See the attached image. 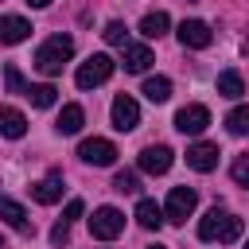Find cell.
<instances>
[{
    "instance_id": "1",
    "label": "cell",
    "mask_w": 249,
    "mask_h": 249,
    "mask_svg": "<svg viewBox=\"0 0 249 249\" xmlns=\"http://www.w3.org/2000/svg\"><path fill=\"white\" fill-rule=\"evenodd\" d=\"M241 230H245V222L237 214H230V210H218V206L198 222V237L202 241H237Z\"/></svg>"
},
{
    "instance_id": "2",
    "label": "cell",
    "mask_w": 249,
    "mask_h": 249,
    "mask_svg": "<svg viewBox=\"0 0 249 249\" xmlns=\"http://www.w3.org/2000/svg\"><path fill=\"white\" fill-rule=\"evenodd\" d=\"M70 54H74V39H70V35H51V39L35 51V66H39L47 78H54V74H62V66L70 62Z\"/></svg>"
},
{
    "instance_id": "3",
    "label": "cell",
    "mask_w": 249,
    "mask_h": 249,
    "mask_svg": "<svg viewBox=\"0 0 249 249\" xmlns=\"http://www.w3.org/2000/svg\"><path fill=\"white\" fill-rule=\"evenodd\" d=\"M113 70H117V62H113L109 54H89V58L78 66L74 82H78V89H93V86L109 82V78H113Z\"/></svg>"
},
{
    "instance_id": "4",
    "label": "cell",
    "mask_w": 249,
    "mask_h": 249,
    "mask_svg": "<svg viewBox=\"0 0 249 249\" xmlns=\"http://www.w3.org/2000/svg\"><path fill=\"white\" fill-rule=\"evenodd\" d=\"M195 206H198L195 187H171V195H167V202H163V222L183 226V222L195 214Z\"/></svg>"
},
{
    "instance_id": "5",
    "label": "cell",
    "mask_w": 249,
    "mask_h": 249,
    "mask_svg": "<svg viewBox=\"0 0 249 249\" xmlns=\"http://www.w3.org/2000/svg\"><path fill=\"white\" fill-rule=\"evenodd\" d=\"M121 230H124V214H121L117 206H97V210H93L89 233H93L97 241H113V237H121Z\"/></svg>"
},
{
    "instance_id": "6",
    "label": "cell",
    "mask_w": 249,
    "mask_h": 249,
    "mask_svg": "<svg viewBox=\"0 0 249 249\" xmlns=\"http://www.w3.org/2000/svg\"><path fill=\"white\" fill-rule=\"evenodd\" d=\"M78 156L86 163H93V167H113L117 163V144L113 140H101V136H89V140H82Z\"/></svg>"
},
{
    "instance_id": "7",
    "label": "cell",
    "mask_w": 249,
    "mask_h": 249,
    "mask_svg": "<svg viewBox=\"0 0 249 249\" xmlns=\"http://www.w3.org/2000/svg\"><path fill=\"white\" fill-rule=\"evenodd\" d=\"M109 113H113V128H117V132H132V128L140 124V105H136L128 93H117Z\"/></svg>"
},
{
    "instance_id": "8",
    "label": "cell",
    "mask_w": 249,
    "mask_h": 249,
    "mask_svg": "<svg viewBox=\"0 0 249 249\" xmlns=\"http://www.w3.org/2000/svg\"><path fill=\"white\" fill-rule=\"evenodd\" d=\"M206 124H210V109H206V105H183V109L175 113V128H179L183 136H198Z\"/></svg>"
},
{
    "instance_id": "9",
    "label": "cell",
    "mask_w": 249,
    "mask_h": 249,
    "mask_svg": "<svg viewBox=\"0 0 249 249\" xmlns=\"http://www.w3.org/2000/svg\"><path fill=\"white\" fill-rule=\"evenodd\" d=\"M0 222H8L16 233H23V237H31L35 233V226H31V218H27V210L16 202V198H8V195H0Z\"/></svg>"
},
{
    "instance_id": "10",
    "label": "cell",
    "mask_w": 249,
    "mask_h": 249,
    "mask_svg": "<svg viewBox=\"0 0 249 249\" xmlns=\"http://www.w3.org/2000/svg\"><path fill=\"white\" fill-rule=\"evenodd\" d=\"M179 43L191 47V51H202V47L214 43V31H210L202 19H183V23H179Z\"/></svg>"
},
{
    "instance_id": "11",
    "label": "cell",
    "mask_w": 249,
    "mask_h": 249,
    "mask_svg": "<svg viewBox=\"0 0 249 249\" xmlns=\"http://www.w3.org/2000/svg\"><path fill=\"white\" fill-rule=\"evenodd\" d=\"M171 148L167 144H148L144 152H140V171H148V175H163V171H171Z\"/></svg>"
},
{
    "instance_id": "12",
    "label": "cell",
    "mask_w": 249,
    "mask_h": 249,
    "mask_svg": "<svg viewBox=\"0 0 249 249\" xmlns=\"http://www.w3.org/2000/svg\"><path fill=\"white\" fill-rule=\"evenodd\" d=\"M121 66H124V74H144V70L152 66V51H148L144 43H124Z\"/></svg>"
},
{
    "instance_id": "13",
    "label": "cell",
    "mask_w": 249,
    "mask_h": 249,
    "mask_svg": "<svg viewBox=\"0 0 249 249\" xmlns=\"http://www.w3.org/2000/svg\"><path fill=\"white\" fill-rule=\"evenodd\" d=\"M187 163H191L195 171H214V167H218V144H206V140L191 144V148H187Z\"/></svg>"
},
{
    "instance_id": "14",
    "label": "cell",
    "mask_w": 249,
    "mask_h": 249,
    "mask_svg": "<svg viewBox=\"0 0 249 249\" xmlns=\"http://www.w3.org/2000/svg\"><path fill=\"white\" fill-rule=\"evenodd\" d=\"M27 35H31V23H27L23 16H0V43H4V47L23 43Z\"/></svg>"
},
{
    "instance_id": "15",
    "label": "cell",
    "mask_w": 249,
    "mask_h": 249,
    "mask_svg": "<svg viewBox=\"0 0 249 249\" xmlns=\"http://www.w3.org/2000/svg\"><path fill=\"white\" fill-rule=\"evenodd\" d=\"M31 198H35V202H43V206L58 202V198H62V175H58V171H51L47 179L31 183Z\"/></svg>"
},
{
    "instance_id": "16",
    "label": "cell",
    "mask_w": 249,
    "mask_h": 249,
    "mask_svg": "<svg viewBox=\"0 0 249 249\" xmlns=\"http://www.w3.org/2000/svg\"><path fill=\"white\" fill-rule=\"evenodd\" d=\"M23 132H27V117H23L19 109H12V105H0V136L19 140Z\"/></svg>"
},
{
    "instance_id": "17",
    "label": "cell",
    "mask_w": 249,
    "mask_h": 249,
    "mask_svg": "<svg viewBox=\"0 0 249 249\" xmlns=\"http://www.w3.org/2000/svg\"><path fill=\"white\" fill-rule=\"evenodd\" d=\"M167 27H171V16L167 12H148L140 19V35L144 39H160V35H167Z\"/></svg>"
},
{
    "instance_id": "18",
    "label": "cell",
    "mask_w": 249,
    "mask_h": 249,
    "mask_svg": "<svg viewBox=\"0 0 249 249\" xmlns=\"http://www.w3.org/2000/svg\"><path fill=\"white\" fill-rule=\"evenodd\" d=\"M82 121H86V113H82V105H62V113H58V121H54V128H58L62 136H74V132L82 128Z\"/></svg>"
},
{
    "instance_id": "19",
    "label": "cell",
    "mask_w": 249,
    "mask_h": 249,
    "mask_svg": "<svg viewBox=\"0 0 249 249\" xmlns=\"http://www.w3.org/2000/svg\"><path fill=\"white\" fill-rule=\"evenodd\" d=\"M23 97H27L35 109H51V105L58 101V89H54L51 82H43V86H27V89H23Z\"/></svg>"
},
{
    "instance_id": "20",
    "label": "cell",
    "mask_w": 249,
    "mask_h": 249,
    "mask_svg": "<svg viewBox=\"0 0 249 249\" xmlns=\"http://www.w3.org/2000/svg\"><path fill=\"white\" fill-rule=\"evenodd\" d=\"M136 222H140L144 230H160V226H163V210H160L152 198H140V202H136Z\"/></svg>"
},
{
    "instance_id": "21",
    "label": "cell",
    "mask_w": 249,
    "mask_h": 249,
    "mask_svg": "<svg viewBox=\"0 0 249 249\" xmlns=\"http://www.w3.org/2000/svg\"><path fill=\"white\" fill-rule=\"evenodd\" d=\"M140 93H144L152 105H160V101H167V97H171V78H163V74H160V78H148Z\"/></svg>"
},
{
    "instance_id": "22",
    "label": "cell",
    "mask_w": 249,
    "mask_h": 249,
    "mask_svg": "<svg viewBox=\"0 0 249 249\" xmlns=\"http://www.w3.org/2000/svg\"><path fill=\"white\" fill-rule=\"evenodd\" d=\"M218 93H222V97H241V93H245L241 74H237V70H222V74H218Z\"/></svg>"
},
{
    "instance_id": "23",
    "label": "cell",
    "mask_w": 249,
    "mask_h": 249,
    "mask_svg": "<svg viewBox=\"0 0 249 249\" xmlns=\"http://www.w3.org/2000/svg\"><path fill=\"white\" fill-rule=\"evenodd\" d=\"M226 128L233 136H249V105H237L230 117H226Z\"/></svg>"
},
{
    "instance_id": "24",
    "label": "cell",
    "mask_w": 249,
    "mask_h": 249,
    "mask_svg": "<svg viewBox=\"0 0 249 249\" xmlns=\"http://www.w3.org/2000/svg\"><path fill=\"white\" fill-rule=\"evenodd\" d=\"M113 191H121V195H132V191H140V179H136L132 171H117V175H113Z\"/></svg>"
},
{
    "instance_id": "25",
    "label": "cell",
    "mask_w": 249,
    "mask_h": 249,
    "mask_svg": "<svg viewBox=\"0 0 249 249\" xmlns=\"http://www.w3.org/2000/svg\"><path fill=\"white\" fill-rule=\"evenodd\" d=\"M105 43H113V47H124V39H128V31H124V23L121 19H113V23H105Z\"/></svg>"
},
{
    "instance_id": "26",
    "label": "cell",
    "mask_w": 249,
    "mask_h": 249,
    "mask_svg": "<svg viewBox=\"0 0 249 249\" xmlns=\"http://www.w3.org/2000/svg\"><path fill=\"white\" fill-rule=\"evenodd\" d=\"M4 82H8V89H12V93H23V89H27V86H23V78H19V70H16V62H8V66H4Z\"/></svg>"
},
{
    "instance_id": "27",
    "label": "cell",
    "mask_w": 249,
    "mask_h": 249,
    "mask_svg": "<svg viewBox=\"0 0 249 249\" xmlns=\"http://www.w3.org/2000/svg\"><path fill=\"white\" fill-rule=\"evenodd\" d=\"M66 241H70V222L62 218V222H54V230H51V245H58V249H62Z\"/></svg>"
},
{
    "instance_id": "28",
    "label": "cell",
    "mask_w": 249,
    "mask_h": 249,
    "mask_svg": "<svg viewBox=\"0 0 249 249\" xmlns=\"http://www.w3.org/2000/svg\"><path fill=\"white\" fill-rule=\"evenodd\" d=\"M230 171H233V179H237V183H241V187H249V156H237V160H233V167H230Z\"/></svg>"
},
{
    "instance_id": "29",
    "label": "cell",
    "mask_w": 249,
    "mask_h": 249,
    "mask_svg": "<svg viewBox=\"0 0 249 249\" xmlns=\"http://www.w3.org/2000/svg\"><path fill=\"white\" fill-rule=\"evenodd\" d=\"M82 210H86V202H82V198H70V202H66V210H62V218H66V222H78V218H82Z\"/></svg>"
},
{
    "instance_id": "30",
    "label": "cell",
    "mask_w": 249,
    "mask_h": 249,
    "mask_svg": "<svg viewBox=\"0 0 249 249\" xmlns=\"http://www.w3.org/2000/svg\"><path fill=\"white\" fill-rule=\"evenodd\" d=\"M27 4H31V8H47L51 0H27Z\"/></svg>"
},
{
    "instance_id": "31",
    "label": "cell",
    "mask_w": 249,
    "mask_h": 249,
    "mask_svg": "<svg viewBox=\"0 0 249 249\" xmlns=\"http://www.w3.org/2000/svg\"><path fill=\"white\" fill-rule=\"evenodd\" d=\"M0 249H4V233H0Z\"/></svg>"
},
{
    "instance_id": "32",
    "label": "cell",
    "mask_w": 249,
    "mask_h": 249,
    "mask_svg": "<svg viewBox=\"0 0 249 249\" xmlns=\"http://www.w3.org/2000/svg\"><path fill=\"white\" fill-rule=\"evenodd\" d=\"M148 249H163V245H148Z\"/></svg>"
},
{
    "instance_id": "33",
    "label": "cell",
    "mask_w": 249,
    "mask_h": 249,
    "mask_svg": "<svg viewBox=\"0 0 249 249\" xmlns=\"http://www.w3.org/2000/svg\"><path fill=\"white\" fill-rule=\"evenodd\" d=\"M245 249H249V241H245Z\"/></svg>"
},
{
    "instance_id": "34",
    "label": "cell",
    "mask_w": 249,
    "mask_h": 249,
    "mask_svg": "<svg viewBox=\"0 0 249 249\" xmlns=\"http://www.w3.org/2000/svg\"><path fill=\"white\" fill-rule=\"evenodd\" d=\"M245 51H249V43H245Z\"/></svg>"
}]
</instances>
